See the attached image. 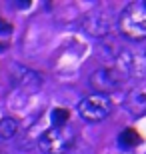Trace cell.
<instances>
[{
    "label": "cell",
    "mask_w": 146,
    "mask_h": 154,
    "mask_svg": "<svg viewBox=\"0 0 146 154\" xmlns=\"http://www.w3.org/2000/svg\"><path fill=\"white\" fill-rule=\"evenodd\" d=\"M12 80L14 84L20 86V88H26V90H34L42 84L40 74H36L34 70L26 68V66H14L12 68Z\"/></svg>",
    "instance_id": "cell-7"
},
{
    "label": "cell",
    "mask_w": 146,
    "mask_h": 154,
    "mask_svg": "<svg viewBox=\"0 0 146 154\" xmlns=\"http://www.w3.org/2000/svg\"><path fill=\"white\" fill-rule=\"evenodd\" d=\"M84 30L90 36H96V38H104L112 32V18L106 10H94L86 14L84 22H82Z\"/></svg>",
    "instance_id": "cell-6"
},
{
    "label": "cell",
    "mask_w": 146,
    "mask_h": 154,
    "mask_svg": "<svg viewBox=\"0 0 146 154\" xmlns=\"http://www.w3.org/2000/svg\"><path fill=\"white\" fill-rule=\"evenodd\" d=\"M110 100L108 96H100V94H94V96H86L78 102V114L86 120V122H100L110 114Z\"/></svg>",
    "instance_id": "cell-4"
},
{
    "label": "cell",
    "mask_w": 146,
    "mask_h": 154,
    "mask_svg": "<svg viewBox=\"0 0 146 154\" xmlns=\"http://www.w3.org/2000/svg\"><path fill=\"white\" fill-rule=\"evenodd\" d=\"M118 142L122 144V148H134L136 144L140 142V136H138V132L134 128H124L120 132V136H118Z\"/></svg>",
    "instance_id": "cell-10"
},
{
    "label": "cell",
    "mask_w": 146,
    "mask_h": 154,
    "mask_svg": "<svg viewBox=\"0 0 146 154\" xmlns=\"http://www.w3.org/2000/svg\"><path fill=\"white\" fill-rule=\"evenodd\" d=\"M76 142V132L72 126H52L38 138V148L44 154H66Z\"/></svg>",
    "instance_id": "cell-2"
},
{
    "label": "cell",
    "mask_w": 146,
    "mask_h": 154,
    "mask_svg": "<svg viewBox=\"0 0 146 154\" xmlns=\"http://www.w3.org/2000/svg\"><path fill=\"white\" fill-rule=\"evenodd\" d=\"M68 118H70L68 110H64V108H54V110H52V126L68 124Z\"/></svg>",
    "instance_id": "cell-11"
},
{
    "label": "cell",
    "mask_w": 146,
    "mask_h": 154,
    "mask_svg": "<svg viewBox=\"0 0 146 154\" xmlns=\"http://www.w3.org/2000/svg\"><path fill=\"white\" fill-rule=\"evenodd\" d=\"M0 154H6V152H4V150H2V148H0Z\"/></svg>",
    "instance_id": "cell-12"
},
{
    "label": "cell",
    "mask_w": 146,
    "mask_h": 154,
    "mask_svg": "<svg viewBox=\"0 0 146 154\" xmlns=\"http://www.w3.org/2000/svg\"><path fill=\"white\" fill-rule=\"evenodd\" d=\"M118 30L130 40L146 38V2H130L118 16Z\"/></svg>",
    "instance_id": "cell-1"
},
{
    "label": "cell",
    "mask_w": 146,
    "mask_h": 154,
    "mask_svg": "<svg viewBox=\"0 0 146 154\" xmlns=\"http://www.w3.org/2000/svg\"><path fill=\"white\" fill-rule=\"evenodd\" d=\"M118 72L120 78H132V80H142L146 76V56L140 52H130L122 50L116 56V62L112 66Z\"/></svg>",
    "instance_id": "cell-3"
},
{
    "label": "cell",
    "mask_w": 146,
    "mask_h": 154,
    "mask_svg": "<svg viewBox=\"0 0 146 154\" xmlns=\"http://www.w3.org/2000/svg\"><path fill=\"white\" fill-rule=\"evenodd\" d=\"M126 106L132 114H144L146 112V88H136L128 94L126 98Z\"/></svg>",
    "instance_id": "cell-8"
},
{
    "label": "cell",
    "mask_w": 146,
    "mask_h": 154,
    "mask_svg": "<svg viewBox=\"0 0 146 154\" xmlns=\"http://www.w3.org/2000/svg\"><path fill=\"white\" fill-rule=\"evenodd\" d=\"M90 86H92V90L96 94H100V96H108V94H112V92L118 90V86L122 82V78L118 76V72L110 66H104V68H98L94 70L88 78Z\"/></svg>",
    "instance_id": "cell-5"
},
{
    "label": "cell",
    "mask_w": 146,
    "mask_h": 154,
    "mask_svg": "<svg viewBox=\"0 0 146 154\" xmlns=\"http://www.w3.org/2000/svg\"><path fill=\"white\" fill-rule=\"evenodd\" d=\"M20 130V122L12 116H4L0 120V140H10L14 138Z\"/></svg>",
    "instance_id": "cell-9"
}]
</instances>
